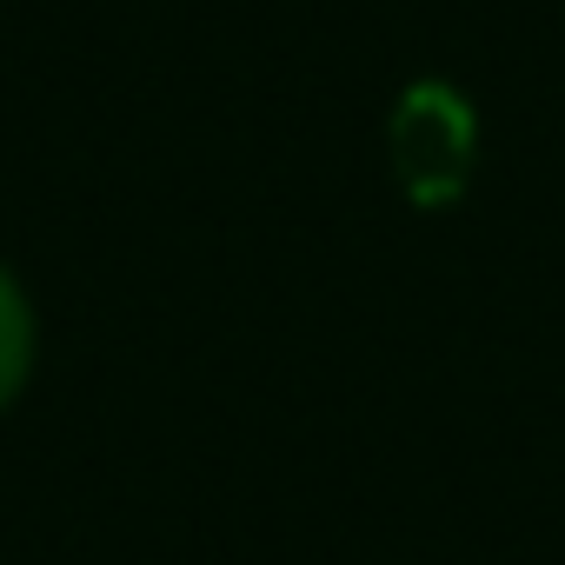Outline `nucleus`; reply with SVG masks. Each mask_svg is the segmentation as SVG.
Here are the masks:
<instances>
[{
  "instance_id": "obj_1",
  "label": "nucleus",
  "mask_w": 565,
  "mask_h": 565,
  "mask_svg": "<svg viewBox=\"0 0 565 565\" xmlns=\"http://www.w3.org/2000/svg\"><path fill=\"white\" fill-rule=\"evenodd\" d=\"M386 160L413 206H452L479 160V114L446 81H413L386 114Z\"/></svg>"
},
{
  "instance_id": "obj_2",
  "label": "nucleus",
  "mask_w": 565,
  "mask_h": 565,
  "mask_svg": "<svg viewBox=\"0 0 565 565\" xmlns=\"http://www.w3.org/2000/svg\"><path fill=\"white\" fill-rule=\"evenodd\" d=\"M34 353H41V333H34V307L21 294V279L0 266V413H8L28 380H34Z\"/></svg>"
}]
</instances>
